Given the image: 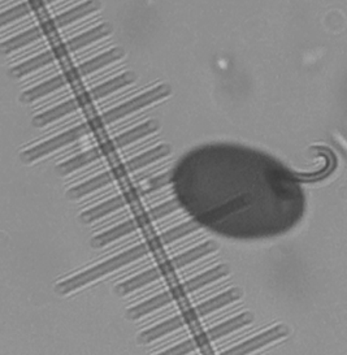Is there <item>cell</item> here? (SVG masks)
Returning <instances> with one entry per match:
<instances>
[{"instance_id": "obj_1", "label": "cell", "mask_w": 347, "mask_h": 355, "mask_svg": "<svg viewBox=\"0 0 347 355\" xmlns=\"http://www.w3.org/2000/svg\"><path fill=\"white\" fill-rule=\"evenodd\" d=\"M179 207L225 239L256 241L289 233L303 220L302 181L278 159L253 147L211 142L194 147L172 169Z\"/></svg>"}]
</instances>
